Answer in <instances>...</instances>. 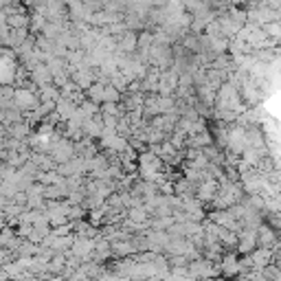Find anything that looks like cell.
I'll return each instance as SVG.
<instances>
[{"label": "cell", "mask_w": 281, "mask_h": 281, "mask_svg": "<svg viewBox=\"0 0 281 281\" xmlns=\"http://www.w3.org/2000/svg\"><path fill=\"white\" fill-rule=\"evenodd\" d=\"M270 259V255H268V251H257L255 255H253V262L257 264V266H266V262Z\"/></svg>", "instance_id": "6da1fadb"}, {"label": "cell", "mask_w": 281, "mask_h": 281, "mask_svg": "<svg viewBox=\"0 0 281 281\" xmlns=\"http://www.w3.org/2000/svg\"><path fill=\"white\" fill-rule=\"evenodd\" d=\"M253 244H255V235H253V233H248V237L244 235V240H242V251H251L253 248Z\"/></svg>", "instance_id": "7a4b0ae2"}]
</instances>
